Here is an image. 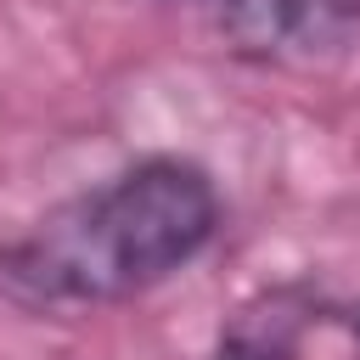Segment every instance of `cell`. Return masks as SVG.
I'll list each match as a JSON object with an SVG mask.
<instances>
[{"label": "cell", "mask_w": 360, "mask_h": 360, "mask_svg": "<svg viewBox=\"0 0 360 360\" xmlns=\"http://www.w3.org/2000/svg\"><path fill=\"white\" fill-rule=\"evenodd\" d=\"M321 315H326V304L315 287H304V281L264 287L225 315L208 360H298V349Z\"/></svg>", "instance_id": "7a4b0ae2"}, {"label": "cell", "mask_w": 360, "mask_h": 360, "mask_svg": "<svg viewBox=\"0 0 360 360\" xmlns=\"http://www.w3.org/2000/svg\"><path fill=\"white\" fill-rule=\"evenodd\" d=\"M219 231V191L202 163L158 152L45 208L0 242V298L28 315L101 309L163 287Z\"/></svg>", "instance_id": "6da1fadb"}]
</instances>
